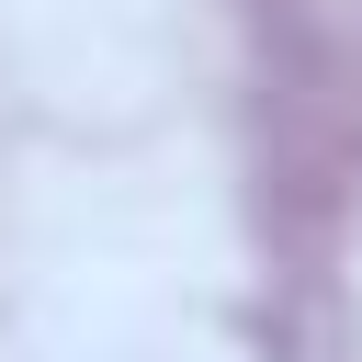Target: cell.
Returning a JSON list of instances; mask_svg holds the SVG:
<instances>
[]
</instances>
